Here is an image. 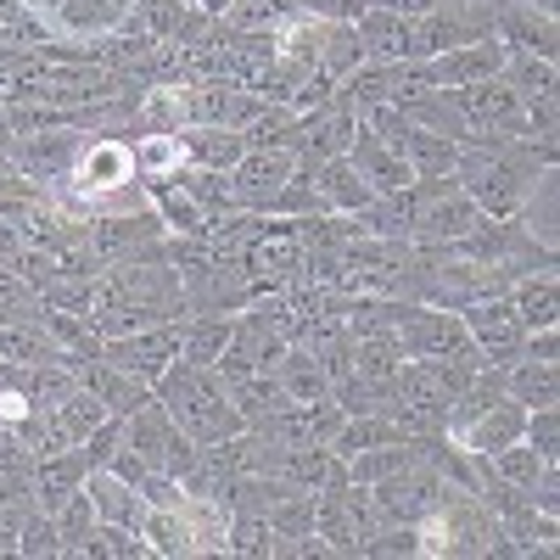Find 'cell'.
<instances>
[{
	"label": "cell",
	"mask_w": 560,
	"mask_h": 560,
	"mask_svg": "<svg viewBox=\"0 0 560 560\" xmlns=\"http://www.w3.org/2000/svg\"><path fill=\"white\" fill-rule=\"evenodd\" d=\"M448 488L454 482L438 471V465L415 459V465H404V471H393L387 482L370 488V499H376L382 522H415V527H427L438 516V504L448 499Z\"/></svg>",
	"instance_id": "cell-1"
},
{
	"label": "cell",
	"mask_w": 560,
	"mask_h": 560,
	"mask_svg": "<svg viewBox=\"0 0 560 560\" xmlns=\"http://www.w3.org/2000/svg\"><path fill=\"white\" fill-rule=\"evenodd\" d=\"M488 34L504 51H527V57H544V62L560 57V18L527 7V0H488Z\"/></svg>",
	"instance_id": "cell-2"
},
{
	"label": "cell",
	"mask_w": 560,
	"mask_h": 560,
	"mask_svg": "<svg viewBox=\"0 0 560 560\" xmlns=\"http://www.w3.org/2000/svg\"><path fill=\"white\" fill-rule=\"evenodd\" d=\"M102 359H113L118 370L140 376L147 387H158L163 370L179 359V319L140 325V331H124V337H102Z\"/></svg>",
	"instance_id": "cell-3"
},
{
	"label": "cell",
	"mask_w": 560,
	"mask_h": 560,
	"mask_svg": "<svg viewBox=\"0 0 560 560\" xmlns=\"http://www.w3.org/2000/svg\"><path fill=\"white\" fill-rule=\"evenodd\" d=\"M129 179H135V140H124L113 129H102L96 140H79V158H73V174H68V185L79 197L118 191V185H129Z\"/></svg>",
	"instance_id": "cell-4"
},
{
	"label": "cell",
	"mask_w": 560,
	"mask_h": 560,
	"mask_svg": "<svg viewBox=\"0 0 560 560\" xmlns=\"http://www.w3.org/2000/svg\"><path fill=\"white\" fill-rule=\"evenodd\" d=\"M454 314L465 319V331H471V342L482 348V359H488V364H510V359H522V342H527V331H522L516 308H510V292L471 298V303H465V308H454Z\"/></svg>",
	"instance_id": "cell-5"
},
{
	"label": "cell",
	"mask_w": 560,
	"mask_h": 560,
	"mask_svg": "<svg viewBox=\"0 0 560 560\" xmlns=\"http://www.w3.org/2000/svg\"><path fill=\"white\" fill-rule=\"evenodd\" d=\"M298 158L292 152H280V147H247L242 163L230 168V191H236V208L242 213H269L275 191L292 179Z\"/></svg>",
	"instance_id": "cell-6"
},
{
	"label": "cell",
	"mask_w": 560,
	"mask_h": 560,
	"mask_svg": "<svg viewBox=\"0 0 560 560\" xmlns=\"http://www.w3.org/2000/svg\"><path fill=\"white\" fill-rule=\"evenodd\" d=\"M504 45L499 39H477V45H454L443 57H427L420 62V79L432 90H459V84H482V79H499L504 68Z\"/></svg>",
	"instance_id": "cell-7"
},
{
	"label": "cell",
	"mask_w": 560,
	"mask_h": 560,
	"mask_svg": "<svg viewBox=\"0 0 560 560\" xmlns=\"http://www.w3.org/2000/svg\"><path fill=\"white\" fill-rule=\"evenodd\" d=\"M348 163L376 185V197H387V191H404V185H415V174H409V163L387 147V140L370 129L364 118H359V129H353V147H348Z\"/></svg>",
	"instance_id": "cell-8"
},
{
	"label": "cell",
	"mask_w": 560,
	"mask_h": 560,
	"mask_svg": "<svg viewBox=\"0 0 560 560\" xmlns=\"http://www.w3.org/2000/svg\"><path fill=\"white\" fill-rule=\"evenodd\" d=\"M522 427H527V409L516 404V398H499V404H488L477 420H465L459 427V448L465 454H499V448H510V443H522Z\"/></svg>",
	"instance_id": "cell-9"
},
{
	"label": "cell",
	"mask_w": 560,
	"mask_h": 560,
	"mask_svg": "<svg viewBox=\"0 0 560 560\" xmlns=\"http://www.w3.org/2000/svg\"><path fill=\"white\" fill-rule=\"evenodd\" d=\"M353 34L364 45V62H409V18L387 7H364L353 18Z\"/></svg>",
	"instance_id": "cell-10"
},
{
	"label": "cell",
	"mask_w": 560,
	"mask_h": 560,
	"mask_svg": "<svg viewBox=\"0 0 560 560\" xmlns=\"http://www.w3.org/2000/svg\"><path fill=\"white\" fill-rule=\"evenodd\" d=\"M510 308H516L522 331L560 325V280H555V269H533L522 280H510Z\"/></svg>",
	"instance_id": "cell-11"
},
{
	"label": "cell",
	"mask_w": 560,
	"mask_h": 560,
	"mask_svg": "<svg viewBox=\"0 0 560 560\" xmlns=\"http://www.w3.org/2000/svg\"><path fill=\"white\" fill-rule=\"evenodd\" d=\"M224 555H242V560H287V555H292V544L269 527L264 510H230Z\"/></svg>",
	"instance_id": "cell-12"
},
{
	"label": "cell",
	"mask_w": 560,
	"mask_h": 560,
	"mask_svg": "<svg viewBox=\"0 0 560 560\" xmlns=\"http://www.w3.org/2000/svg\"><path fill=\"white\" fill-rule=\"evenodd\" d=\"M459 152H465L459 140L432 135V129H420V124H409L404 147H398V158L409 163L415 179H448V174H459Z\"/></svg>",
	"instance_id": "cell-13"
},
{
	"label": "cell",
	"mask_w": 560,
	"mask_h": 560,
	"mask_svg": "<svg viewBox=\"0 0 560 560\" xmlns=\"http://www.w3.org/2000/svg\"><path fill=\"white\" fill-rule=\"evenodd\" d=\"M84 493H90V504H96L102 522H118V527H135V533L147 527V510H152V504L140 499L129 482H118L113 471H90V477H84Z\"/></svg>",
	"instance_id": "cell-14"
},
{
	"label": "cell",
	"mask_w": 560,
	"mask_h": 560,
	"mask_svg": "<svg viewBox=\"0 0 560 560\" xmlns=\"http://www.w3.org/2000/svg\"><path fill=\"white\" fill-rule=\"evenodd\" d=\"M314 185H319V197L331 202V213H364L370 202H376V185H370L348 158L319 163V168H314Z\"/></svg>",
	"instance_id": "cell-15"
},
{
	"label": "cell",
	"mask_w": 560,
	"mask_h": 560,
	"mask_svg": "<svg viewBox=\"0 0 560 560\" xmlns=\"http://www.w3.org/2000/svg\"><path fill=\"white\" fill-rule=\"evenodd\" d=\"M504 398H516L522 409H549L560 404V382L549 359H510L504 364Z\"/></svg>",
	"instance_id": "cell-16"
},
{
	"label": "cell",
	"mask_w": 560,
	"mask_h": 560,
	"mask_svg": "<svg viewBox=\"0 0 560 560\" xmlns=\"http://www.w3.org/2000/svg\"><path fill=\"white\" fill-rule=\"evenodd\" d=\"M359 62H364V45H359V34H353V18H325L314 73H325V79L337 84V79H348Z\"/></svg>",
	"instance_id": "cell-17"
},
{
	"label": "cell",
	"mask_w": 560,
	"mask_h": 560,
	"mask_svg": "<svg viewBox=\"0 0 560 560\" xmlns=\"http://www.w3.org/2000/svg\"><path fill=\"white\" fill-rule=\"evenodd\" d=\"M147 555H152L147 533L102 522V516H96V527H90V538H84V560H147Z\"/></svg>",
	"instance_id": "cell-18"
},
{
	"label": "cell",
	"mask_w": 560,
	"mask_h": 560,
	"mask_svg": "<svg viewBox=\"0 0 560 560\" xmlns=\"http://www.w3.org/2000/svg\"><path fill=\"white\" fill-rule=\"evenodd\" d=\"M269 213H275V219H319V213H331V202L319 197V185H314L308 168H292V179L275 191Z\"/></svg>",
	"instance_id": "cell-19"
},
{
	"label": "cell",
	"mask_w": 560,
	"mask_h": 560,
	"mask_svg": "<svg viewBox=\"0 0 560 560\" xmlns=\"http://www.w3.org/2000/svg\"><path fill=\"white\" fill-rule=\"evenodd\" d=\"M477 459H482V454H477ZM482 465H488V471H493V477H499L504 488H516V493H527V488L538 482V471H544L549 459H538V448H533V443H510V448L488 454Z\"/></svg>",
	"instance_id": "cell-20"
},
{
	"label": "cell",
	"mask_w": 560,
	"mask_h": 560,
	"mask_svg": "<svg viewBox=\"0 0 560 560\" xmlns=\"http://www.w3.org/2000/svg\"><path fill=\"white\" fill-rule=\"evenodd\" d=\"M499 79L516 90L522 102H533V96H544V90H560V79H555V62H544V57H527V51H510L504 57V68H499Z\"/></svg>",
	"instance_id": "cell-21"
},
{
	"label": "cell",
	"mask_w": 560,
	"mask_h": 560,
	"mask_svg": "<svg viewBox=\"0 0 560 560\" xmlns=\"http://www.w3.org/2000/svg\"><path fill=\"white\" fill-rule=\"evenodd\" d=\"M51 415H57V427H62V432H68V438L79 443V438H90V432H96V427H102V420H107L113 409H107V404H102L96 393L73 387V393H68V398H62V404H57Z\"/></svg>",
	"instance_id": "cell-22"
},
{
	"label": "cell",
	"mask_w": 560,
	"mask_h": 560,
	"mask_svg": "<svg viewBox=\"0 0 560 560\" xmlns=\"http://www.w3.org/2000/svg\"><path fill=\"white\" fill-rule=\"evenodd\" d=\"M51 45V34H45V18H34L28 7L7 12L0 18V57H12V51H45Z\"/></svg>",
	"instance_id": "cell-23"
},
{
	"label": "cell",
	"mask_w": 560,
	"mask_h": 560,
	"mask_svg": "<svg viewBox=\"0 0 560 560\" xmlns=\"http://www.w3.org/2000/svg\"><path fill=\"white\" fill-rule=\"evenodd\" d=\"M57 538H62V555H84V538H90V527H96V504H90V493L79 488L62 510H57Z\"/></svg>",
	"instance_id": "cell-24"
},
{
	"label": "cell",
	"mask_w": 560,
	"mask_h": 560,
	"mask_svg": "<svg viewBox=\"0 0 560 560\" xmlns=\"http://www.w3.org/2000/svg\"><path fill=\"white\" fill-rule=\"evenodd\" d=\"M522 443L538 448V459H560V409H527V427H522Z\"/></svg>",
	"instance_id": "cell-25"
},
{
	"label": "cell",
	"mask_w": 560,
	"mask_h": 560,
	"mask_svg": "<svg viewBox=\"0 0 560 560\" xmlns=\"http://www.w3.org/2000/svg\"><path fill=\"white\" fill-rule=\"evenodd\" d=\"M18 555H45V560H62V538H57V522L45 516V510H34V516L23 522V533H18Z\"/></svg>",
	"instance_id": "cell-26"
},
{
	"label": "cell",
	"mask_w": 560,
	"mask_h": 560,
	"mask_svg": "<svg viewBox=\"0 0 560 560\" xmlns=\"http://www.w3.org/2000/svg\"><path fill=\"white\" fill-rule=\"evenodd\" d=\"M527 7H538V12H555V18H560V0H527Z\"/></svg>",
	"instance_id": "cell-27"
},
{
	"label": "cell",
	"mask_w": 560,
	"mask_h": 560,
	"mask_svg": "<svg viewBox=\"0 0 560 560\" xmlns=\"http://www.w3.org/2000/svg\"><path fill=\"white\" fill-rule=\"evenodd\" d=\"M107 7H113L118 18H129V12H135V0H107Z\"/></svg>",
	"instance_id": "cell-28"
},
{
	"label": "cell",
	"mask_w": 560,
	"mask_h": 560,
	"mask_svg": "<svg viewBox=\"0 0 560 560\" xmlns=\"http://www.w3.org/2000/svg\"><path fill=\"white\" fill-rule=\"evenodd\" d=\"M18 7H28V0H0V18H7V12H18Z\"/></svg>",
	"instance_id": "cell-29"
},
{
	"label": "cell",
	"mask_w": 560,
	"mask_h": 560,
	"mask_svg": "<svg viewBox=\"0 0 560 560\" xmlns=\"http://www.w3.org/2000/svg\"><path fill=\"white\" fill-rule=\"evenodd\" d=\"M34 7H45V12H57V7H62V0H34Z\"/></svg>",
	"instance_id": "cell-30"
}]
</instances>
